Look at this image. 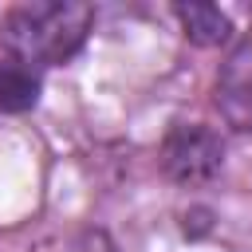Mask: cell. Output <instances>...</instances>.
I'll return each instance as SVG.
<instances>
[{
  "mask_svg": "<svg viewBox=\"0 0 252 252\" xmlns=\"http://www.w3.org/2000/svg\"><path fill=\"white\" fill-rule=\"evenodd\" d=\"M220 165H224V146L201 122L173 126L169 138L161 142V169L177 185H201V181L217 177Z\"/></svg>",
  "mask_w": 252,
  "mask_h": 252,
  "instance_id": "obj_2",
  "label": "cell"
},
{
  "mask_svg": "<svg viewBox=\"0 0 252 252\" xmlns=\"http://www.w3.org/2000/svg\"><path fill=\"white\" fill-rule=\"evenodd\" d=\"M35 98H39V71L12 55H0V106L28 110L35 106Z\"/></svg>",
  "mask_w": 252,
  "mask_h": 252,
  "instance_id": "obj_5",
  "label": "cell"
},
{
  "mask_svg": "<svg viewBox=\"0 0 252 252\" xmlns=\"http://www.w3.org/2000/svg\"><path fill=\"white\" fill-rule=\"evenodd\" d=\"M94 24V8L79 0H43L24 4L4 20V55L28 67H51L71 59Z\"/></svg>",
  "mask_w": 252,
  "mask_h": 252,
  "instance_id": "obj_1",
  "label": "cell"
},
{
  "mask_svg": "<svg viewBox=\"0 0 252 252\" xmlns=\"http://www.w3.org/2000/svg\"><path fill=\"white\" fill-rule=\"evenodd\" d=\"M173 16L181 20V32L201 47H217L232 35V24L217 4H177Z\"/></svg>",
  "mask_w": 252,
  "mask_h": 252,
  "instance_id": "obj_4",
  "label": "cell"
},
{
  "mask_svg": "<svg viewBox=\"0 0 252 252\" xmlns=\"http://www.w3.org/2000/svg\"><path fill=\"white\" fill-rule=\"evenodd\" d=\"M217 110L232 130H252V39L236 43L220 63Z\"/></svg>",
  "mask_w": 252,
  "mask_h": 252,
  "instance_id": "obj_3",
  "label": "cell"
}]
</instances>
